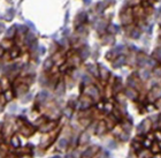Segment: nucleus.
Listing matches in <instances>:
<instances>
[{
	"label": "nucleus",
	"instance_id": "1",
	"mask_svg": "<svg viewBox=\"0 0 161 158\" xmlns=\"http://www.w3.org/2000/svg\"><path fill=\"white\" fill-rule=\"evenodd\" d=\"M87 93H89L91 97H93V98L98 97V90H97V88H96V87H93V85H91V87L87 88Z\"/></svg>",
	"mask_w": 161,
	"mask_h": 158
},
{
	"label": "nucleus",
	"instance_id": "2",
	"mask_svg": "<svg viewBox=\"0 0 161 158\" xmlns=\"http://www.w3.org/2000/svg\"><path fill=\"white\" fill-rule=\"evenodd\" d=\"M67 144H68V141L66 140V138H61V140L59 141V149H61V150L66 149Z\"/></svg>",
	"mask_w": 161,
	"mask_h": 158
},
{
	"label": "nucleus",
	"instance_id": "3",
	"mask_svg": "<svg viewBox=\"0 0 161 158\" xmlns=\"http://www.w3.org/2000/svg\"><path fill=\"white\" fill-rule=\"evenodd\" d=\"M87 141H89V135H87L86 133L82 134V136H81V140H79V143H81V144H84V143H86Z\"/></svg>",
	"mask_w": 161,
	"mask_h": 158
},
{
	"label": "nucleus",
	"instance_id": "4",
	"mask_svg": "<svg viewBox=\"0 0 161 158\" xmlns=\"http://www.w3.org/2000/svg\"><path fill=\"white\" fill-rule=\"evenodd\" d=\"M92 155H93V149H89L83 153V158H91Z\"/></svg>",
	"mask_w": 161,
	"mask_h": 158
},
{
	"label": "nucleus",
	"instance_id": "5",
	"mask_svg": "<svg viewBox=\"0 0 161 158\" xmlns=\"http://www.w3.org/2000/svg\"><path fill=\"white\" fill-rule=\"evenodd\" d=\"M53 123H48V125H46V126H44V127H42L40 129H42V132H48L50 129H52V127H53Z\"/></svg>",
	"mask_w": 161,
	"mask_h": 158
},
{
	"label": "nucleus",
	"instance_id": "6",
	"mask_svg": "<svg viewBox=\"0 0 161 158\" xmlns=\"http://www.w3.org/2000/svg\"><path fill=\"white\" fill-rule=\"evenodd\" d=\"M12 144L14 147H19V146H20V141H19V138L16 137V136H14V137L12 138Z\"/></svg>",
	"mask_w": 161,
	"mask_h": 158
},
{
	"label": "nucleus",
	"instance_id": "7",
	"mask_svg": "<svg viewBox=\"0 0 161 158\" xmlns=\"http://www.w3.org/2000/svg\"><path fill=\"white\" fill-rule=\"evenodd\" d=\"M105 127H106V126H105V123L101 122L99 125V129L97 131V133H98V134H102V133H104V131H105Z\"/></svg>",
	"mask_w": 161,
	"mask_h": 158
},
{
	"label": "nucleus",
	"instance_id": "8",
	"mask_svg": "<svg viewBox=\"0 0 161 158\" xmlns=\"http://www.w3.org/2000/svg\"><path fill=\"white\" fill-rule=\"evenodd\" d=\"M127 95H128L130 98H136V92H135L134 90H128L127 91Z\"/></svg>",
	"mask_w": 161,
	"mask_h": 158
},
{
	"label": "nucleus",
	"instance_id": "9",
	"mask_svg": "<svg viewBox=\"0 0 161 158\" xmlns=\"http://www.w3.org/2000/svg\"><path fill=\"white\" fill-rule=\"evenodd\" d=\"M141 77H144V78H147L149 77V73H147V72H145V70H144V72H141Z\"/></svg>",
	"mask_w": 161,
	"mask_h": 158
},
{
	"label": "nucleus",
	"instance_id": "10",
	"mask_svg": "<svg viewBox=\"0 0 161 158\" xmlns=\"http://www.w3.org/2000/svg\"><path fill=\"white\" fill-rule=\"evenodd\" d=\"M101 74H102V77L104 78L107 76V70L105 69V68H101Z\"/></svg>",
	"mask_w": 161,
	"mask_h": 158
},
{
	"label": "nucleus",
	"instance_id": "11",
	"mask_svg": "<svg viewBox=\"0 0 161 158\" xmlns=\"http://www.w3.org/2000/svg\"><path fill=\"white\" fill-rule=\"evenodd\" d=\"M120 136H121V138H122V140H127V138H128V137H127V136H128V135H127V134H123V133H122V134H120Z\"/></svg>",
	"mask_w": 161,
	"mask_h": 158
},
{
	"label": "nucleus",
	"instance_id": "12",
	"mask_svg": "<svg viewBox=\"0 0 161 158\" xmlns=\"http://www.w3.org/2000/svg\"><path fill=\"white\" fill-rule=\"evenodd\" d=\"M156 55H158V58L161 59V50H159L158 52H156Z\"/></svg>",
	"mask_w": 161,
	"mask_h": 158
},
{
	"label": "nucleus",
	"instance_id": "13",
	"mask_svg": "<svg viewBox=\"0 0 161 158\" xmlns=\"http://www.w3.org/2000/svg\"><path fill=\"white\" fill-rule=\"evenodd\" d=\"M144 144H145V146H150V144H151V142H150V141H145V142H144Z\"/></svg>",
	"mask_w": 161,
	"mask_h": 158
},
{
	"label": "nucleus",
	"instance_id": "14",
	"mask_svg": "<svg viewBox=\"0 0 161 158\" xmlns=\"http://www.w3.org/2000/svg\"><path fill=\"white\" fill-rule=\"evenodd\" d=\"M156 136H158L159 140H161V134H160V133H156Z\"/></svg>",
	"mask_w": 161,
	"mask_h": 158
},
{
	"label": "nucleus",
	"instance_id": "15",
	"mask_svg": "<svg viewBox=\"0 0 161 158\" xmlns=\"http://www.w3.org/2000/svg\"><path fill=\"white\" fill-rule=\"evenodd\" d=\"M154 151H158L159 150V148H158V146H154V149H153Z\"/></svg>",
	"mask_w": 161,
	"mask_h": 158
},
{
	"label": "nucleus",
	"instance_id": "16",
	"mask_svg": "<svg viewBox=\"0 0 161 158\" xmlns=\"http://www.w3.org/2000/svg\"><path fill=\"white\" fill-rule=\"evenodd\" d=\"M154 158H161V156H160V155H156V156H155V157H154Z\"/></svg>",
	"mask_w": 161,
	"mask_h": 158
},
{
	"label": "nucleus",
	"instance_id": "17",
	"mask_svg": "<svg viewBox=\"0 0 161 158\" xmlns=\"http://www.w3.org/2000/svg\"><path fill=\"white\" fill-rule=\"evenodd\" d=\"M53 158H62L61 156H55V157H53Z\"/></svg>",
	"mask_w": 161,
	"mask_h": 158
},
{
	"label": "nucleus",
	"instance_id": "18",
	"mask_svg": "<svg viewBox=\"0 0 161 158\" xmlns=\"http://www.w3.org/2000/svg\"><path fill=\"white\" fill-rule=\"evenodd\" d=\"M67 158H73V157H71V156H70V155H68V156H67Z\"/></svg>",
	"mask_w": 161,
	"mask_h": 158
}]
</instances>
